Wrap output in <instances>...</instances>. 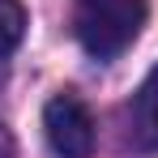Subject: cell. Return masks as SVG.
<instances>
[{
	"instance_id": "cell-1",
	"label": "cell",
	"mask_w": 158,
	"mask_h": 158,
	"mask_svg": "<svg viewBox=\"0 0 158 158\" xmlns=\"http://www.w3.org/2000/svg\"><path fill=\"white\" fill-rule=\"evenodd\" d=\"M145 26V0H77V43L94 60H115Z\"/></svg>"
},
{
	"instance_id": "cell-2",
	"label": "cell",
	"mask_w": 158,
	"mask_h": 158,
	"mask_svg": "<svg viewBox=\"0 0 158 158\" xmlns=\"http://www.w3.org/2000/svg\"><path fill=\"white\" fill-rule=\"evenodd\" d=\"M43 132L60 158H90L94 154V115L77 94H56L43 107Z\"/></svg>"
},
{
	"instance_id": "cell-3",
	"label": "cell",
	"mask_w": 158,
	"mask_h": 158,
	"mask_svg": "<svg viewBox=\"0 0 158 158\" xmlns=\"http://www.w3.org/2000/svg\"><path fill=\"white\" fill-rule=\"evenodd\" d=\"M128 137L137 141V150L158 154V64L150 69V77L141 81V90L128 103Z\"/></svg>"
},
{
	"instance_id": "cell-4",
	"label": "cell",
	"mask_w": 158,
	"mask_h": 158,
	"mask_svg": "<svg viewBox=\"0 0 158 158\" xmlns=\"http://www.w3.org/2000/svg\"><path fill=\"white\" fill-rule=\"evenodd\" d=\"M26 34V9L17 0H0V60L13 52Z\"/></svg>"
},
{
	"instance_id": "cell-5",
	"label": "cell",
	"mask_w": 158,
	"mask_h": 158,
	"mask_svg": "<svg viewBox=\"0 0 158 158\" xmlns=\"http://www.w3.org/2000/svg\"><path fill=\"white\" fill-rule=\"evenodd\" d=\"M0 158H13V141H9L4 128H0Z\"/></svg>"
}]
</instances>
